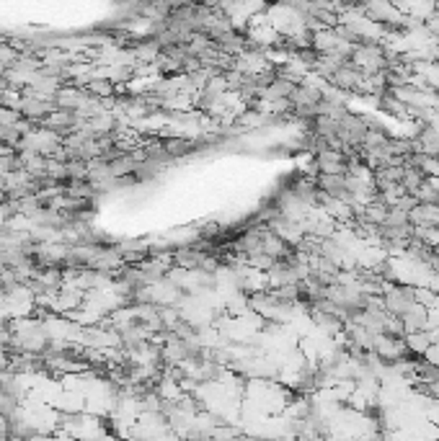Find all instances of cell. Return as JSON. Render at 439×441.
<instances>
[{"mask_svg": "<svg viewBox=\"0 0 439 441\" xmlns=\"http://www.w3.org/2000/svg\"><path fill=\"white\" fill-rule=\"evenodd\" d=\"M408 220H411L413 228H434V225H439V204L416 201L408 209Z\"/></svg>", "mask_w": 439, "mask_h": 441, "instance_id": "2", "label": "cell"}, {"mask_svg": "<svg viewBox=\"0 0 439 441\" xmlns=\"http://www.w3.org/2000/svg\"><path fill=\"white\" fill-rule=\"evenodd\" d=\"M401 320H403V325H406V333L424 330V328H429V307L421 305V302H416L408 313L401 315Z\"/></svg>", "mask_w": 439, "mask_h": 441, "instance_id": "3", "label": "cell"}, {"mask_svg": "<svg viewBox=\"0 0 439 441\" xmlns=\"http://www.w3.org/2000/svg\"><path fill=\"white\" fill-rule=\"evenodd\" d=\"M418 302V286L413 284H401V281H393V284L385 286L383 292V305L390 315L401 318L403 313H408L413 305Z\"/></svg>", "mask_w": 439, "mask_h": 441, "instance_id": "1", "label": "cell"}]
</instances>
